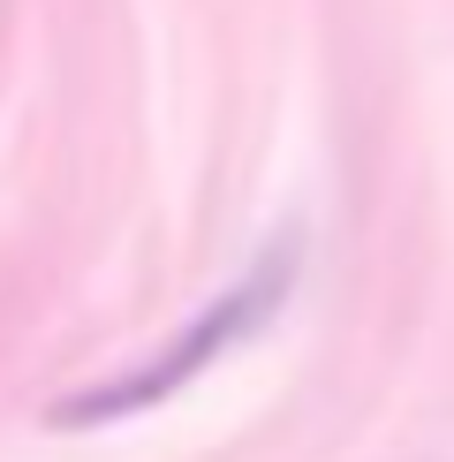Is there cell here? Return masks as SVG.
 Segmentation results:
<instances>
[{
	"label": "cell",
	"instance_id": "6da1fadb",
	"mask_svg": "<svg viewBox=\"0 0 454 462\" xmlns=\"http://www.w3.org/2000/svg\"><path fill=\"white\" fill-rule=\"evenodd\" d=\"M288 288H295V236L265 250V258H258L235 288H227L220 303H204V311L189 319L175 341H167V356H151V364H137V372L106 379V387L68 394L61 410H53V425H114V417H144V410H159V402L182 394L213 356H227L242 334H258V326L273 319L280 303H288Z\"/></svg>",
	"mask_w": 454,
	"mask_h": 462
}]
</instances>
